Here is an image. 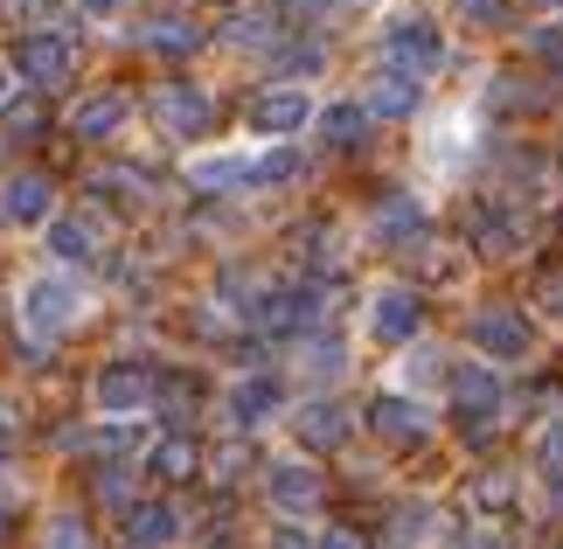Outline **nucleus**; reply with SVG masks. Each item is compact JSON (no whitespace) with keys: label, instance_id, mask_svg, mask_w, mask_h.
Masks as SVG:
<instances>
[{"label":"nucleus","instance_id":"obj_2","mask_svg":"<svg viewBox=\"0 0 563 549\" xmlns=\"http://www.w3.org/2000/svg\"><path fill=\"white\" fill-rule=\"evenodd\" d=\"M383 56H389V70L431 77V70L445 63V35H439V21H424V14H397V21H383Z\"/></svg>","mask_w":563,"mask_h":549},{"label":"nucleus","instance_id":"obj_15","mask_svg":"<svg viewBox=\"0 0 563 549\" xmlns=\"http://www.w3.org/2000/svg\"><path fill=\"white\" fill-rule=\"evenodd\" d=\"M125 112H133V98H125V91H91L70 112V133L77 140H104V133H119V125H125Z\"/></svg>","mask_w":563,"mask_h":549},{"label":"nucleus","instance_id":"obj_16","mask_svg":"<svg viewBox=\"0 0 563 549\" xmlns=\"http://www.w3.org/2000/svg\"><path fill=\"white\" fill-rule=\"evenodd\" d=\"M181 536V515L167 508V501H140V508H125V542L133 549H161Z\"/></svg>","mask_w":563,"mask_h":549},{"label":"nucleus","instance_id":"obj_23","mask_svg":"<svg viewBox=\"0 0 563 549\" xmlns=\"http://www.w3.org/2000/svg\"><path fill=\"white\" fill-rule=\"evenodd\" d=\"M223 35L236 42V50H257V42H278V8H251V14H236Z\"/></svg>","mask_w":563,"mask_h":549},{"label":"nucleus","instance_id":"obj_39","mask_svg":"<svg viewBox=\"0 0 563 549\" xmlns=\"http://www.w3.org/2000/svg\"><path fill=\"white\" fill-rule=\"evenodd\" d=\"M0 446H8V425H0Z\"/></svg>","mask_w":563,"mask_h":549},{"label":"nucleus","instance_id":"obj_19","mask_svg":"<svg viewBox=\"0 0 563 549\" xmlns=\"http://www.w3.org/2000/svg\"><path fill=\"white\" fill-rule=\"evenodd\" d=\"M418 230H424V209L410 202V195H383L376 202V237L383 244H410Z\"/></svg>","mask_w":563,"mask_h":549},{"label":"nucleus","instance_id":"obj_14","mask_svg":"<svg viewBox=\"0 0 563 549\" xmlns=\"http://www.w3.org/2000/svg\"><path fill=\"white\" fill-rule=\"evenodd\" d=\"M278 404H286V383H278V376H244V383L230 389V425L251 431V425H265Z\"/></svg>","mask_w":563,"mask_h":549},{"label":"nucleus","instance_id":"obj_25","mask_svg":"<svg viewBox=\"0 0 563 549\" xmlns=\"http://www.w3.org/2000/svg\"><path fill=\"white\" fill-rule=\"evenodd\" d=\"M529 56L543 63L550 77H563V14H556V21H543V29H529Z\"/></svg>","mask_w":563,"mask_h":549},{"label":"nucleus","instance_id":"obj_22","mask_svg":"<svg viewBox=\"0 0 563 549\" xmlns=\"http://www.w3.org/2000/svg\"><path fill=\"white\" fill-rule=\"evenodd\" d=\"M320 133L334 146H362L369 140V105H328V112H320Z\"/></svg>","mask_w":563,"mask_h":549},{"label":"nucleus","instance_id":"obj_1","mask_svg":"<svg viewBox=\"0 0 563 549\" xmlns=\"http://www.w3.org/2000/svg\"><path fill=\"white\" fill-rule=\"evenodd\" d=\"M77 285L63 278V272H42V278H29L21 285V334H29L35 348H49L56 334H70L77 327Z\"/></svg>","mask_w":563,"mask_h":549},{"label":"nucleus","instance_id":"obj_7","mask_svg":"<svg viewBox=\"0 0 563 549\" xmlns=\"http://www.w3.org/2000/svg\"><path fill=\"white\" fill-rule=\"evenodd\" d=\"M154 389H161V383L146 376V362H104L98 383H91V397H98L104 417H133V410L154 404Z\"/></svg>","mask_w":563,"mask_h":549},{"label":"nucleus","instance_id":"obj_31","mask_svg":"<svg viewBox=\"0 0 563 549\" xmlns=\"http://www.w3.org/2000/svg\"><path fill=\"white\" fill-rule=\"evenodd\" d=\"M154 404L167 410V417H175V425H181V417L195 410V383H181V376H167L161 389H154Z\"/></svg>","mask_w":563,"mask_h":549},{"label":"nucleus","instance_id":"obj_18","mask_svg":"<svg viewBox=\"0 0 563 549\" xmlns=\"http://www.w3.org/2000/svg\"><path fill=\"white\" fill-rule=\"evenodd\" d=\"M257 174L251 153H202V161H188V182L195 188H244Z\"/></svg>","mask_w":563,"mask_h":549},{"label":"nucleus","instance_id":"obj_38","mask_svg":"<svg viewBox=\"0 0 563 549\" xmlns=\"http://www.w3.org/2000/svg\"><path fill=\"white\" fill-rule=\"evenodd\" d=\"M0 105H8V63H0Z\"/></svg>","mask_w":563,"mask_h":549},{"label":"nucleus","instance_id":"obj_24","mask_svg":"<svg viewBox=\"0 0 563 549\" xmlns=\"http://www.w3.org/2000/svg\"><path fill=\"white\" fill-rule=\"evenodd\" d=\"M146 50L188 56V50H202V29H188V21H154V29H146Z\"/></svg>","mask_w":563,"mask_h":549},{"label":"nucleus","instance_id":"obj_10","mask_svg":"<svg viewBox=\"0 0 563 549\" xmlns=\"http://www.w3.org/2000/svg\"><path fill=\"white\" fill-rule=\"evenodd\" d=\"M445 383H452V404H460V417H473V425H487V417L501 410V376H494V362H460Z\"/></svg>","mask_w":563,"mask_h":549},{"label":"nucleus","instance_id":"obj_37","mask_svg":"<svg viewBox=\"0 0 563 549\" xmlns=\"http://www.w3.org/2000/svg\"><path fill=\"white\" fill-rule=\"evenodd\" d=\"M320 549H362V542H355V536H341V529H334V536H320Z\"/></svg>","mask_w":563,"mask_h":549},{"label":"nucleus","instance_id":"obj_20","mask_svg":"<svg viewBox=\"0 0 563 549\" xmlns=\"http://www.w3.org/2000/svg\"><path fill=\"white\" fill-rule=\"evenodd\" d=\"M42 244H49L56 265H91V223H77V216H56L42 230Z\"/></svg>","mask_w":563,"mask_h":549},{"label":"nucleus","instance_id":"obj_9","mask_svg":"<svg viewBox=\"0 0 563 549\" xmlns=\"http://www.w3.org/2000/svg\"><path fill=\"white\" fill-rule=\"evenodd\" d=\"M265 494H272V508L286 515V521H299V515L320 508V473L299 466V459H278V466L265 473Z\"/></svg>","mask_w":563,"mask_h":549},{"label":"nucleus","instance_id":"obj_36","mask_svg":"<svg viewBox=\"0 0 563 549\" xmlns=\"http://www.w3.org/2000/svg\"><path fill=\"white\" fill-rule=\"evenodd\" d=\"M460 14L466 21H494V14H501V0H460Z\"/></svg>","mask_w":563,"mask_h":549},{"label":"nucleus","instance_id":"obj_33","mask_svg":"<svg viewBox=\"0 0 563 549\" xmlns=\"http://www.w3.org/2000/svg\"><path fill=\"white\" fill-rule=\"evenodd\" d=\"M272 549H320V536L307 529V521H278V529H272Z\"/></svg>","mask_w":563,"mask_h":549},{"label":"nucleus","instance_id":"obj_21","mask_svg":"<svg viewBox=\"0 0 563 549\" xmlns=\"http://www.w3.org/2000/svg\"><path fill=\"white\" fill-rule=\"evenodd\" d=\"M195 466H202V452H195V438H181V431L146 452V473L154 480H195Z\"/></svg>","mask_w":563,"mask_h":549},{"label":"nucleus","instance_id":"obj_30","mask_svg":"<svg viewBox=\"0 0 563 549\" xmlns=\"http://www.w3.org/2000/svg\"><path fill=\"white\" fill-rule=\"evenodd\" d=\"M42 549H91V529H84L77 515H56L49 536H42Z\"/></svg>","mask_w":563,"mask_h":549},{"label":"nucleus","instance_id":"obj_17","mask_svg":"<svg viewBox=\"0 0 563 549\" xmlns=\"http://www.w3.org/2000/svg\"><path fill=\"white\" fill-rule=\"evenodd\" d=\"M418 77H410V70H383L376 84H369V119L383 112V119H410V112H418Z\"/></svg>","mask_w":563,"mask_h":549},{"label":"nucleus","instance_id":"obj_27","mask_svg":"<svg viewBox=\"0 0 563 549\" xmlns=\"http://www.w3.org/2000/svg\"><path fill=\"white\" fill-rule=\"evenodd\" d=\"M292 174H299V146H272L265 161H257L251 182H257V188H272V182H292Z\"/></svg>","mask_w":563,"mask_h":549},{"label":"nucleus","instance_id":"obj_11","mask_svg":"<svg viewBox=\"0 0 563 549\" xmlns=\"http://www.w3.org/2000/svg\"><path fill=\"white\" fill-rule=\"evenodd\" d=\"M49 202H56V188L42 182V174H14V182L0 188V216H8V223H29V230H35V223H42V230L56 223Z\"/></svg>","mask_w":563,"mask_h":549},{"label":"nucleus","instance_id":"obj_5","mask_svg":"<svg viewBox=\"0 0 563 549\" xmlns=\"http://www.w3.org/2000/svg\"><path fill=\"white\" fill-rule=\"evenodd\" d=\"M320 112H313V98L299 91V84H278V91H257L251 98V112H244V125L257 140H292L299 125H313Z\"/></svg>","mask_w":563,"mask_h":549},{"label":"nucleus","instance_id":"obj_32","mask_svg":"<svg viewBox=\"0 0 563 549\" xmlns=\"http://www.w3.org/2000/svg\"><path fill=\"white\" fill-rule=\"evenodd\" d=\"M341 362H349V355H341L334 334L328 341H307V376H341Z\"/></svg>","mask_w":563,"mask_h":549},{"label":"nucleus","instance_id":"obj_4","mask_svg":"<svg viewBox=\"0 0 563 549\" xmlns=\"http://www.w3.org/2000/svg\"><path fill=\"white\" fill-rule=\"evenodd\" d=\"M466 341L481 348L487 362H522L529 348H536V327L515 314V306H481V314H473V327H466Z\"/></svg>","mask_w":563,"mask_h":549},{"label":"nucleus","instance_id":"obj_29","mask_svg":"<svg viewBox=\"0 0 563 549\" xmlns=\"http://www.w3.org/2000/svg\"><path fill=\"white\" fill-rule=\"evenodd\" d=\"M0 125H8L14 140L21 133H42V105L35 98H8V105H0Z\"/></svg>","mask_w":563,"mask_h":549},{"label":"nucleus","instance_id":"obj_35","mask_svg":"<svg viewBox=\"0 0 563 549\" xmlns=\"http://www.w3.org/2000/svg\"><path fill=\"white\" fill-rule=\"evenodd\" d=\"M125 8V0H77V14H91V21H112Z\"/></svg>","mask_w":563,"mask_h":549},{"label":"nucleus","instance_id":"obj_13","mask_svg":"<svg viewBox=\"0 0 563 549\" xmlns=\"http://www.w3.org/2000/svg\"><path fill=\"white\" fill-rule=\"evenodd\" d=\"M292 431H299V446H307V452H334V446H349V410L328 404V397H313V404H299Z\"/></svg>","mask_w":563,"mask_h":549},{"label":"nucleus","instance_id":"obj_3","mask_svg":"<svg viewBox=\"0 0 563 549\" xmlns=\"http://www.w3.org/2000/svg\"><path fill=\"white\" fill-rule=\"evenodd\" d=\"M14 70H21V84H35V91H56V84L77 70V50H70V35H56V29H35V35H21V42H14Z\"/></svg>","mask_w":563,"mask_h":549},{"label":"nucleus","instance_id":"obj_28","mask_svg":"<svg viewBox=\"0 0 563 549\" xmlns=\"http://www.w3.org/2000/svg\"><path fill=\"white\" fill-rule=\"evenodd\" d=\"M473 237H481L494 257H508V251H515V223H508V216H487V209H481V216H473Z\"/></svg>","mask_w":563,"mask_h":549},{"label":"nucleus","instance_id":"obj_34","mask_svg":"<svg viewBox=\"0 0 563 549\" xmlns=\"http://www.w3.org/2000/svg\"><path fill=\"white\" fill-rule=\"evenodd\" d=\"M473 501H481V508H508V480H501V473L481 480V487H473Z\"/></svg>","mask_w":563,"mask_h":549},{"label":"nucleus","instance_id":"obj_6","mask_svg":"<svg viewBox=\"0 0 563 549\" xmlns=\"http://www.w3.org/2000/svg\"><path fill=\"white\" fill-rule=\"evenodd\" d=\"M154 125L167 140H202L216 125V105H209L202 84H161L154 91Z\"/></svg>","mask_w":563,"mask_h":549},{"label":"nucleus","instance_id":"obj_12","mask_svg":"<svg viewBox=\"0 0 563 549\" xmlns=\"http://www.w3.org/2000/svg\"><path fill=\"white\" fill-rule=\"evenodd\" d=\"M369 425H376V438H389V446H418L424 438V404L404 397V389H389V397L369 404Z\"/></svg>","mask_w":563,"mask_h":549},{"label":"nucleus","instance_id":"obj_26","mask_svg":"<svg viewBox=\"0 0 563 549\" xmlns=\"http://www.w3.org/2000/svg\"><path fill=\"white\" fill-rule=\"evenodd\" d=\"M536 473H543L550 487H563V417H550V431L536 438Z\"/></svg>","mask_w":563,"mask_h":549},{"label":"nucleus","instance_id":"obj_8","mask_svg":"<svg viewBox=\"0 0 563 549\" xmlns=\"http://www.w3.org/2000/svg\"><path fill=\"white\" fill-rule=\"evenodd\" d=\"M418 327H424V299L410 293V285H383V293L369 299V334H376L383 348L418 341Z\"/></svg>","mask_w":563,"mask_h":549},{"label":"nucleus","instance_id":"obj_40","mask_svg":"<svg viewBox=\"0 0 563 549\" xmlns=\"http://www.w3.org/2000/svg\"><path fill=\"white\" fill-rule=\"evenodd\" d=\"M543 8H563V0H543Z\"/></svg>","mask_w":563,"mask_h":549}]
</instances>
